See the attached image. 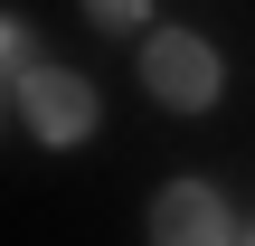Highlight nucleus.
<instances>
[{"instance_id": "f257e3e1", "label": "nucleus", "mask_w": 255, "mask_h": 246, "mask_svg": "<svg viewBox=\"0 0 255 246\" xmlns=\"http://www.w3.org/2000/svg\"><path fill=\"white\" fill-rule=\"evenodd\" d=\"M142 85H151L170 114H199V104H218V47L189 38V28H161V38L142 47Z\"/></svg>"}, {"instance_id": "f03ea898", "label": "nucleus", "mask_w": 255, "mask_h": 246, "mask_svg": "<svg viewBox=\"0 0 255 246\" xmlns=\"http://www.w3.org/2000/svg\"><path fill=\"white\" fill-rule=\"evenodd\" d=\"M19 104H28V133L38 142H85L95 133V85L66 76V66H28L19 76Z\"/></svg>"}, {"instance_id": "7ed1b4c3", "label": "nucleus", "mask_w": 255, "mask_h": 246, "mask_svg": "<svg viewBox=\"0 0 255 246\" xmlns=\"http://www.w3.org/2000/svg\"><path fill=\"white\" fill-rule=\"evenodd\" d=\"M151 237L161 246H208V237H237V228H227V209H218L208 180H170L151 199Z\"/></svg>"}, {"instance_id": "20e7f679", "label": "nucleus", "mask_w": 255, "mask_h": 246, "mask_svg": "<svg viewBox=\"0 0 255 246\" xmlns=\"http://www.w3.org/2000/svg\"><path fill=\"white\" fill-rule=\"evenodd\" d=\"M28 66H38V38L19 19H0V76H28Z\"/></svg>"}, {"instance_id": "39448f33", "label": "nucleus", "mask_w": 255, "mask_h": 246, "mask_svg": "<svg viewBox=\"0 0 255 246\" xmlns=\"http://www.w3.org/2000/svg\"><path fill=\"white\" fill-rule=\"evenodd\" d=\"M95 28H142V0H85Z\"/></svg>"}, {"instance_id": "423d86ee", "label": "nucleus", "mask_w": 255, "mask_h": 246, "mask_svg": "<svg viewBox=\"0 0 255 246\" xmlns=\"http://www.w3.org/2000/svg\"><path fill=\"white\" fill-rule=\"evenodd\" d=\"M9 95H19V76H0V123H9Z\"/></svg>"}]
</instances>
